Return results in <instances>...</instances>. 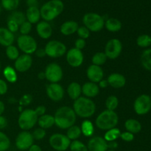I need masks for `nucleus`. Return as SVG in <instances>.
Masks as SVG:
<instances>
[{
    "instance_id": "nucleus-52",
    "label": "nucleus",
    "mask_w": 151,
    "mask_h": 151,
    "mask_svg": "<svg viewBox=\"0 0 151 151\" xmlns=\"http://www.w3.org/2000/svg\"><path fill=\"white\" fill-rule=\"evenodd\" d=\"M27 5L28 7H38V0H27Z\"/></svg>"
},
{
    "instance_id": "nucleus-45",
    "label": "nucleus",
    "mask_w": 151,
    "mask_h": 151,
    "mask_svg": "<svg viewBox=\"0 0 151 151\" xmlns=\"http://www.w3.org/2000/svg\"><path fill=\"white\" fill-rule=\"evenodd\" d=\"M7 29H8L10 32H13V33L17 32L19 29V25L16 22H15L14 21L10 20V19H7Z\"/></svg>"
},
{
    "instance_id": "nucleus-26",
    "label": "nucleus",
    "mask_w": 151,
    "mask_h": 151,
    "mask_svg": "<svg viewBox=\"0 0 151 151\" xmlns=\"http://www.w3.org/2000/svg\"><path fill=\"white\" fill-rule=\"evenodd\" d=\"M122 22L116 18H109L105 21V27L109 32H118L122 29Z\"/></svg>"
},
{
    "instance_id": "nucleus-28",
    "label": "nucleus",
    "mask_w": 151,
    "mask_h": 151,
    "mask_svg": "<svg viewBox=\"0 0 151 151\" xmlns=\"http://www.w3.org/2000/svg\"><path fill=\"white\" fill-rule=\"evenodd\" d=\"M38 124L40 128L43 129H48L55 125L54 116L50 114H44L38 117Z\"/></svg>"
},
{
    "instance_id": "nucleus-27",
    "label": "nucleus",
    "mask_w": 151,
    "mask_h": 151,
    "mask_svg": "<svg viewBox=\"0 0 151 151\" xmlns=\"http://www.w3.org/2000/svg\"><path fill=\"white\" fill-rule=\"evenodd\" d=\"M125 128L127 131L133 134H138L142 130V125L135 119H128L125 122Z\"/></svg>"
},
{
    "instance_id": "nucleus-1",
    "label": "nucleus",
    "mask_w": 151,
    "mask_h": 151,
    "mask_svg": "<svg viewBox=\"0 0 151 151\" xmlns=\"http://www.w3.org/2000/svg\"><path fill=\"white\" fill-rule=\"evenodd\" d=\"M55 125L60 129H68L75 125L77 115L69 106L60 107L55 114Z\"/></svg>"
},
{
    "instance_id": "nucleus-51",
    "label": "nucleus",
    "mask_w": 151,
    "mask_h": 151,
    "mask_svg": "<svg viewBox=\"0 0 151 151\" xmlns=\"http://www.w3.org/2000/svg\"><path fill=\"white\" fill-rule=\"evenodd\" d=\"M7 119L2 115L0 116V130H2L7 126Z\"/></svg>"
},
{
    "instance_id": "nucleus-10",
    "label": "nucleus",
    "mask_w": 151,
    "mask_h": 151,
    "mask_svg": "<svg viewBox=\"0 0 151 151\" xmlns=\"http://www.w3.org/2000/svg\"><path fill=\"white\" fill-rule=\"evenodd\" d=\"M46 79L50 81V83H58L63 78V72L61 66L57 63H49L44 71Z\"/></svg>"
},
{
    "instance_id": "nucleus-21",
    "label": "nucleus",
    "mask_w": 151,
    "mask_h": 151,
    "mask_svg": "<svg viewBox=\"0 0 151 151\" xmlns=\"http://www.w3.org/2000/svg\"><path fill=\"white\" fill-rule=\"evenodd\" d=\"M82 93L87 98L94 97L100 93V87L95 83L86 82L83 85Z\"/></svg>"
},
{
    "instance_id": "nucleus-24",
    "label": "nucleus",
    "mask_w": 151,
    "mask_h": 151,
    "mask_svg": "<svg viewBox=\"0 0 151 151\" xmlns=\"http://www.w3.org/2000/svg\"><path fill=\"white\" fill-rule=\"evenodd\" d=\"M26 19L27 22L30 24H37L40 22L41 19V13H40V9L37 7H28L27 9Z\"/></svg>"
},
{
    "instance_id": "nucleus-41",
    "label": "nucleus",
    "mask_w": 151,
    "mask_h": 151,
    "mask_svg": "<svg viewBox=\"0 0 151 151\" xmlns=\"http://www.w3.org/2000/svg\"><path fill=\"white\" fill-rule=\"evenodd\" d=\"M71 151H88L87 146L79 140H74L69 146Z\"/></svg>"
},
{
    "instance_id": "nucleus-32",
    "label": "nucleus",
    "mask_w": 151,
    "mask_h": 151,
    "mask_svg": "<svg viewBox=\"0 0 151 151\" xmlns=\"http://www.w3.org/2000/svg\"><path fill=\"white\" fill-rule=\"evenodd\" d=\"M20 0H1V5L7 11H15L19 5Z\"/></svg>"
},
{
    "instance_id": "nucleus-2",
    "label": "nucleus",
    "mask_w": 151,
    "mask_h": 151,
    "mask_svg": "<svg viewBox=\"0 0 151 151\" xmlns=\"http://www.w3.org/2000/svg\"><path fill=\"white\" fill-rule=\"evenodd\" d=\"M64 10V4L61 0H50L40 8L41 18L45 22H51L60 16Z\"/></svg>"
},
{
    "instance_id": "nucleus-36",
    "label": "nucleus",
    "mask_w": 151,
    "mask_h": 151,
    "mask_svg": "<svg viewBox=\"0 0 151 151\" xmlns=\"http://www.w3.org/2000/svg\"><path fill=\"white\" fill-rule=\"evenodd\" d=\"M137 44L141 48H147L151 45V36L147 34H142L137 39Z\"/></svg>"
},
{
    "instance_id": "nucleus-29",
    "label": "nucleus",
    "mask_w": 151,
    "mask_h": 151,
    "mask_svg": "<svg viewBox=\"0 0 151 151\" xmlns=\"http://www.w3.org/2000/svg\"><path fill=\"white\" fill-rule=\"evenodd\" d=\"M140 61L145 69L151 72V48L146 49L143 51L141 55Z\"/></svg>"
},
{
    "instance_id": "nucleus-55",
    "label": "nucleus",
    "mask_w": 151,
    "mask_h": 151,
    "mask_svg": "<svg viewBox=\"0 0 151 151\" xmlns=\"http://www.w3.org/2000/svg\"><path fill=\"white\" fill-rule=\"evenodd\" d=\"M108 147L110 148V150H114L118 147V144L115 141L110 142H108Z\"/></svg>"
},
{
    "instance_id": "nucleus-20",
    "label": "nucleus",
    "mask_w": 151,
    "mask_h": 151,
    "mask_svg": "<svg viewBox=\"0 0 151 151\" xmlns=\"http://www.w3.org/2000/svg\"><path fill=\"white\" fill-rule=\"evenodd\" d=\"M109 86L114 88H121L125 86L126 83V78L123 75L119 73L111 74L107 79Z\"/></svg>"
},
{
    "instance_id": "nucleus-11",
    "label": "nucleus",
    "mask_w": 151,
    "mask_h": 151,
    "mask_svg": "<svg viewBox=\"0 0 151 151\" xmlns=\"http://www.w3.org/2000/svg\"><path fill=\"white\" fill-rule=\"evenodd\" d=\"M134 111L138 115H145L151 110L150 97L143 94L139 96L134 103Z\"/></svg>"
},
{
    "instance_id": "nucleus-42",
    "label": "nucleus",
    "mask_w": 151,
    "mask_h": 151,
    "mask_svg": "<svg viewBox=\"0 0 151 151\" xmlns=\"http://www.w3.org/2000/svg\"><path fill=\"white\" fill-rule=\"evenodd\" d=\"M19 30L22 35H28L32 30V24L26 21L19 26Z\"/></svg>"
},
{
    "instance_id": "nucleus-13",
    "label": "nucleus",
    "mask_w": 151,
    "mask_h": 151,
    "mask_svg": "<svg viewBox=\"0 0 151 151\" xmlns=\"http://www.w3.org/2000/svg\"><path fill=\"white\" fill-rule=\"evenodd\" d=\"M34 139L32 134L27 131H23L18 134L16 139V147L20 150H27L33 145Z\"/></svg>"
},
{
    "instance_id": "nucleus-9",
    "label": "nucleus",
    "mask_w": 151,
    "mask_h": 151,
    "mask_svg": "<svg viewBox=\"0 0 151 151\" xmlns=\"http://www.w3.org/2000/svg\"><path fill=\"white\" fill-rule=\"evenodd\" d=\"M49 143L52 148L57 151H66L69 148L71 140L62 134H54L50 137Z\"/></svg>"
},
{
    "instance_id": "nucleus-39",
    "label": "nucleus",
    "mask_w": 151,
    "mask_h": 151,
    "mask_svg": "<svg viewBox=\"0 0 151 151\" xmlns=\"http://www.w3.org/2000/svg\"><path fill=\"white\" fill-rule=\"evenodd\" d=\"M5 52L8 59L11 60H16L19 57V50L14 45H10L6 47Z\"/></svg>"
},
{
    "instance_id": "nucleus-56",
    "label": "nucleus",
    "mask_w": 151,
    "mask_h": 151,
    "mask_svg": "<svg viewBox=\"0 0 151 151\" xmlns=\"http://www.w3.org/2000/svg\"><path fill=\"white\" fill-rule=\"evenodd\" d=\"M28 151H42V150H41V147L38 146V145L33 144L29 149H28Z\"/></svg>"
},
{
    "instance_id": "nucleus-25",
    "label": "nucleus",
    "mask_w": 151,
    "mask_h": 151,
    "mask_svg": "<svg viewBox=\"0 0 151 151\" xmlns=\"http://www.w3.org/2000/svg\"><path fill=\"white\" fill-rule=\"evenodd\" d=\"M82 93V86L77 82H72L68 86L67 94L72 100H75L79 98Z\"/></svg>"
},
{
    "instance_id": "nucleus-35",
    "label": "nucleus",
    "mask_w": 151,
    "mask_h": 151,
    "mask_svg": "<svg viewBox=\"0 0 151 151\" xmlns=\"http://www.w3.org/2000/svg\"><path fill=\"white\" fill-rule=\"evenodd\" d=\"M7 19H10V20L14 21L15 22H16V23L19 25V26L27 21L25 13H22V12L21 11H16V10L12 12L11 14L9 16Z\"/></svg>"
},
{
    "instance_id": "nucleus-62",
    "label": "nucleus",
    "mask_w": 151,
    "mask_h": 151,
    "mask_svg": "<svg viewBox=\"0 0 151 151\" xmlns=\"http://www.w3.org/2000/svg\"><path fill=\"white\" fill-rule=\"evenodd\" d=\"M38 1H39V0H38ZM40 1H43V0H40Z\"/></svg>"
},
{
    "instance_id": "nucleus-47",
    "label": "nucleus",
    "mask_w": 151,
    "mask_h": 151,
    "mask_svg": "<svg viewBox=\"0 0 151 151\" xmlns=\"http://www.w3.org/2000/svg\"><path fill=\"white\" fill-rule=\"evenodd\" d=\"M120 137L123 141L127 142H131L134 139V134H131V133L128 132V131H125V132L121 133Z\"/></svg>"
},
{
    "instance_id": "nucleus-37",
    "label": "nucleus",
    "mask_w": 151,
    "mask_h": 151,
    "mask_svg": "<svg viewBox=\"0 0 151 151\" xmlns=\"http://www.w3.org/2000/svg\"><path fill=\"white\" fill-rule=\"evenodd\" d=\"M107 57H106L105 52H96L95 54L93 55L92 58H91V61L94 65L96 66H102L104 64L107 60Z\"/></svg>"
},
{
    "instance_id": "nucleus-43",
    "label": "nucleus",
    "mask_w": 151,
    "mask_h": 151,
    "mask_svg": "<svg viewBox=\"0 0 151 151\" xmlns=\"http://www.w3.org/2000/svg\"><path fill=\"white\" fill-rule=\"evenodd\" d=\"M34 139L36 140H41L45 137L46 136V131L41 128H36L32 134Z\"/></svg>"
},
{
    "instance_id": "nucleus-6",
    "label": "nucleus",
    "mask_w": 151,
    "mask_h": 151,
    "mask_svg": "<svg viewBox=\"0 0 151 151\" xmlns=\"http://www.w3.org/2000/svg\"><path fill=\"white\" fill-rule=\"evenodd\" d=\"M38 116L33 109H25L21 112L18 119L19 128L23 131L32 129L38 122Z\"/></svg>"
},
{
    "instance_id": "nucleus-3",
    "label": "nucleus",
    "mask_w": 151,
    "mask_h": 151,
    "mask_svg": "<svg viewBox=\"0 0 151 151\" xmlns=\"http://www.w3.org/2000/svg\"><path fill=\"white\" fill-rule=\"evenodd\" d=\"M73 110L77 116L86 119L95 113L96 105L90 98L80 97L74 101Z\"/></svg>"
},
{
    "instance_id": "nucleus-49",
    "label": "nucleus",
    "mask_w": 151,
    "mask_h": 151,
    "mask_svg": "<svg viewBox=\"0 0 151 151\" xmlns=\"http://www.w3.org/2000/svg\"><path fill=\"white\" fill-rule=\"evenodd\" d=\"M7 89H8V86L7 84L4 80L0 79V95H4L7 93Z\"/></svg>"
},
{
    "instance_id": "nucleus-58",
    "label": "nucleus",
    "mask_w": 151,
    "mask_h": 151,
    "mask_svg": "<svg viewBox=\"0 0 151 151\" xmlns=\"http://www.w3.org/2000/svg\"><path fill=\"white\" fill-rule=\"evenodd\" d=\"M38 78H39V79H46L45 78V74H44V72H40L39 74L38 75Z\"/></svg>"
},
{
    "instance_id": "nucleus-30",
    "label": "nucleus",
    "mask_w": 151,
    "mask_h": 151,
    "mask_svg": "<svg viewBox=\"0 0 151 151\" xmlns=\"http://www.w3.org/2000/svg\"><path fill=\"white\" fill-rule=\"evenodd\" d=\"M3 75H4L6 81H8L9 83H16L18 79L16 69H13L11 66H6L3 70Z\"/></svg>"
},
{
    "instance_id": "nucleus-15",
    "label": "nucleus",
    "mask_w": 151,
    "mask_h": 151,
    "mask_svg": "<svg viewBox=\"0 0 151 151\" xmlns=\"http://www.w3.org/2000/svg\"><path fill=\"white\" fill-rule=\"evenodd\" d=\"M46 91L49 98L54 102H59L64 97V90L58 83H53L47 85Z\"/></svg>"
},
{
    "instance_id": "nucleus-40",
    "label": "nucleus",
    "mask_w": 151,
    "mask_h": 151,
    "mask_svg": "<svg viewBox=\"0 0 151 151\" xmlns=\"http://www.w3.org/2000/svg\"><path fill=\"white\" fill-rule=\"evenodd\" d=\"M10 147V139L4 133L0 131V151H7Z\"/></svg>"
},
{
    "instance_id": "nucleus-38",
    "label": "nucleus",
    "mask_w": 151,
    "mask_h": 151,
    "mask_svg": "<svg viewBox=\"0 0 151 151\" xmlns=\"http://www.w3.org/2000/svg\"><path fill=\"white\" fill-rule=\"evenodd\" d=\"M119 105V100L114 95L109 96L106 100V107L107 110L115 111Z\"/></svg>"
},
{
    "instance_id": "nucleus-22",
    "label": "nucleus",
    "mask_w": 151,
    "mask_h": 151,
    "mask_svg": "<svg viewBox=\"0 0 151 151\" xmlns=\"http://www.w3.org/2000/svg\"><path fill=\"white\" fill-rule=\"evenodd\" d=\"M15 41L14 33L10 32L7 28L0 27V44L3 47L13 45Z\"/></svg>"
},
{
    "instance_id": "nucleus-59",
    "label": "nucleus",
    "mask_w": 151,
    "mask_h": 151,
    "mask_svg": "<svg viewBox=\"0 0 151 151\" xmlns=\"http://www.w3.org/2000/svg\"><path fill=\"white\" fill-rule=\"evenodd\" d=\"M1 10H2V7H1V4H0V13H1Z\"/></svg>"
},
{
    "instance_id": "nucleus-12",
    "label": "nucleus",
    "mask_w": 151,
    "mask_h": 151,
    "mask_svg": "<svg viewBox=\"0 0 151 151\" xmlns=\"http://www.w3.org/2000/svg\"><path fill=\"white\" fill-rule=\"evenodd\" d=\"M122 50V44L117 38H112L109 40L105 47V54L107 58L111 60L116 59Z\"/></svg>"
},
{
    "instance_id": "nucleus-19",
    "label": "nucleus",
    "mask_w": 151,
    "mask_h": 151,
    "mask_svg": "<svg viewBox=\"0 0 151 151\" xmlns=\"http://www.w3.org/2000/svg\"><path fill=\"white\" fill-rule=\"evenodd\" d=\"M36 31L38 36L43 39H48L52 34V27L49 22L41 21L37 23Z\"/></svg>"
},
{
    "instance_id": "nucleus-33",
    "label": "nucleus",
    "mask_w": 151,
    "mask_h": 151,
    "mask_svg": "<svg viewBox=\"0 0 151 151\" xmlns=\"http://www.w3.org/2000/svg\"><path fill=\"white\" fill-rule=\"evenodd\" d=\"M121 134L120 130L116 128H114L112 129L106 131V134L104 136V139L107 142L116 141L118 138H119Z\"/></svg>"
},
{
    "instance_id": "nucleus-16",
    "label": "nucleus",
    "mask_w": 151,
    "mask_h": 151,
    "mask_svg": "<svg viewBox=\"0 0 151 151\" xmlns=\"http://www.w3.org/2000/svg\"><path fill=\"white\" fill-rule=\"evenodd\" d=\"M32 64V58L30 55L23 54L15 60L14 66L16 71L19 72H25L30 69Z\"/></svg>"
},
{
    "instance_id": "nucleus-18",
    "label": "nucleus",
    "mask_w": 151,
    "mask_h": 151,
    "mask_svg": "<svg viewBox=\"0 0 151 151\" xmlns=\"http://www.w3.org/2000/svg\"><path fill=\"white\" fill-rule=\"evenodd\" d=\"M86 75L90 82L98 83L100 81L103 79L104 72L100 66L91 64L87 69Z\"/></svg>"
},
{
    "instance_id": "nucleus-60",
    "label": "nucleus",
    "mask_w": 151,
    "mask_h": 151,
    "mask_svg": "<svg viewBox=\"0 0 151 151\" xmlns=\"http://www.w3.org/2000/svg\"><path fill=\"white\" fill-rule=\"evenodd\" d=\"M107 151H116V150H108Z\"/></svg>"
},
{
    "instance_id": "nucleus-54",
    "label": "nucleus",
    "mask_w": 151,
    "mask_h": 151,
    "mask_svg": "<svg viewBox=\"0 0 151 151\" xmlns=\"http://www.w3.org/2000/svg\"><path fill=\"white\" fill-rule=\"evenodd\" d=\"M99 83V87L100 88H106V87L109 86V83H108L107 80H102V81H100V82L98 83Z\"/></svg>"
},
{
    "instance_id": "nucleus-46",
    "label": "nucleus",
    "mask_w": 151,
    "mask_h": 151,
    "mask_svg": "<svg viewBox=\"0 0 151 151\" xmlns=\"http://www.w3.org/2000/svg\"><path fill=\"white\" fill-rule=\"evenodd\" d=\"M32 97L30 94H24L21 99L19 100V104H20V106H27V105H29L32 102Z\"/></svg>"
},
{
    "instance_id": "nucleus-63",
    "label": "nucleus",
    "mask_w": 151,
    "mask_h": 151,
    "mask_svg": "<svg viewBox=\"0 0 151 151\" xmlns=\"http://www.w3.org/2000/svg\"><path fill=\"white\" fill-rule=\"evenodd\" d=\"M150 100H151V96H150Z\"/></svg>"
},
{
    "instance_id": "nucleus-23",
    "label": "nucleus",
    "mask_w": 151,
    "mask_h": 151,
    "mask_svg": "<svg viewBox=\"0 0 151 151\" xmlns=\"http://www.w3.org/2000/svg\"><path fill=\"white\" fill-rule=\"evenodd\" d=\"M78 27H79V25L78 22L75 21H66L61 24L60 31L63 35L68 36L76 32Z\"/></svg>"
},
{
    "instance_id": "nucleus-34",
    "label": "nucleus",
    "mask_w": 151,
    "mask_h": 151,
    "mask_svg": "<svg viewBox=\"0 0 151 151\" xmlns=\"http://www.w3.org/2000/svg\"><path fill=\"white\" fill-rule=\"evenodd\" d=\"M81 134H82V133H81V127L74 125L67 129L66 137L70 140H73L74 141V140L78 139L81 137Z\"/></svg>"
},
{
    "instance_id": "nucleus-5",
    "label": "nucleus",
    "mask_w": 151,
    "mask_h": 151,
    "mask_svg": "<svg viewBox=\"0 0 151 151\" xmlns=\"http://www.w3.org/2000/svg\"><path fill=\"white\" fill-rule=\"evenodd\" d=\"M84 26L91 32H99L105 26V19L96 13H87L83 17Z\"/></svg>"
},
{
    "instance_id": "nucleus-17",
    "label": "nucleus",
    "mask_w": 151,
    "mask_h": 151,
    "mask_svg": "<svg viewBox=\"0 0 151 151\" xmlns=\"http://www.w3.org/2000/svg\"><path fill=\"white\" fill-rule=\"evenodd\" d=\"M88 151H107L109 150L108 142L101 137H92L87 145Z\"/></svg>"
},
{
    "instance_id": "nucleus-31",
    "label": "nucleus",
    "mask_w": 151,
    "mask_h": 151,
    "mask_svg": "<svg viewBox=\"0 0 151 151\" xmlns=\"http://www.w3.org/2000/svg\"><path fill=\"white\" fill-rule=\"evenodd\" d=\"M81 129L82 134L87 137H91L94 133V125L91 121L88 120V119L83 122V123L81 124Z\"/></svg>"
},
{
    "instance_id": "nucleus-8",
    "label": "nucleus",
    "mask_w": 151,
    "mask_h": 151,
    "mask_svg": "<svg viewBox=\"0 0 151 151\" xmlns=\"http://www.w3.org/2000/svg\"><path fill=\"white\" fill-rule=\"evenodd\" d=\"M17 45L24 54L31 55L37 50V42L29 35H21L17 38Z\"/></svg>"
},
{
    "instance_id": "nucleus-44",
    "label": "nucleus",
    "mask_w": 151,
    "mask_h": 151,
    "mask_svg": "<svg viewBox=\"0 0 151 151\" xmlns=\"http://www.w3.org/2000/svg\"><path fill=\"white\" fill-rule=\"evenodd\" d=\"M77 32H78V35L80 37V38H83V39L85 40L88 38L90 35V31L85 26L79 27L78 30H77Z\"/></svg>"
},
{
    "instance_id": "nucleus-57",
    "label": "nucleus",
    "mask_w": 151,
    "mask_h": 151,
    "mask_svg": "<svg viewBox=\"0 0 151 151\" xmlns=\"http://www.w3.org/2000/svg\"><path fill=\"white\" fill-rule=\"evenodd\" d=\"M4 110H5V106H4V103L2 101H0V116L4 113Z\"/></svg>"
},
{
    "instance_id": "nucleus-7",
    "label": "nucleus",
    "mask_w": 151,
    "mask_h": 151,
    "mask_svg": "<svg viewBox=\"0 0 151 151\" xmlns=\"http://www.w3.org/2000/svg\"><path fill=\"white\" fill-rule=\"evenodd\" d=\"M46 55L52 58L62 57L66 53V47L63 43L56 40L50 41L44 47Z\"/></svg>"
},
{
    "instance_id": "nucleus-61",
    "label": "nucleus",
    "mask_w": 151,
    "mask_h": 151,
    "mask_svg": "<svg viewBox=\"0 0 151 151\" xmlns=\"http://www.w3.org/2000/svg\"><path fill=\"white\" fill-rule=\"evenodd\" d=\"M0 71H1V63H0Z\"/></svg>"
},
{
    "instance_id": "nucleus-53",
    "label": "nucleus",
    "mask_w": 151,
    "mask_h": 151,
    "mask_svg": "<svg viewBox=\"0 0 151 151\" xmlns=\"http://www.w3.org/2000/svg\"><path fill=\"white\" fill-rule=\"evenodd\" d=\"M35 55H36L37 57L38 58H44L47 55H46V52L44 50V49H40V50H37L35 51Z\"/></svg>"
},
{
    "instance_id": "nucleus-48",
    "label": "nucleus",
    "mask_w": 151,
    "mask_h": 151,
    "mask_svg": "<svg viewBox=\"0 0 151 151\" xmlns=\"http://www.w3.org/2000/svg\"><path fill=\"white\" fill-rule=\"evenodd\" d=\"M86 45V42L85 39H83V38H78L75 41V48L78 49V50H82L83 49L85 48Z\"/></svg>"
},
{
    "instance_id": "nucleus-14",
    "label": "nucleus",
    "mask_w": 151,
    "mask_h": 151,
    "mask_svg": "<svg viewBox=\"0 0 151 151\" xmlns=\"http://www.w3.org/2000/svg\"><path fill=\"white\" fill-rule=\"evenodd\" d=\"M83 60L84 56L81 50L72 48L66 52V61L72 67H79L83 64Z\"/></svg>"
},
{
    "instance_id": "nucleus-50",
    "label": "nucleus",
    "mask_w": 151,
    "mask_h": 151,
    "mask_svg": "<svg viewBox=\"0 0 151 151\" xmlns=\"http://www.w3.org/2000/svg\"><path fill=\"white\" fill-rule=\"evenodd\" d=\"M46 111H47V109H46V107L44 106H38L35 109V111L36 113V114L38 115V116H41L46 114Z\"/></svg>"
},
{
    "instance_id": "nucleus-4",
    "label": "nucleus",
    "mask_w": 151,
    "mask_h": 151,
    "mask_svg": "<svg viewBox=\"0 0 151 151\" xmlns=\"http://www.w3.org/2000/svg\"><path fill=\"white\" fill-rule=\"evenodd\" d=\"M119 122L118 115L114 111L105 110L97 116L95 124L99 129L102 131H109L116 128Z\"/></svg>"
}]
</instances>
